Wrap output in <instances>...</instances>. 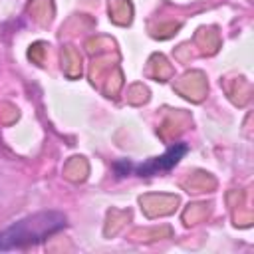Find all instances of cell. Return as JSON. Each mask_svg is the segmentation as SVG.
<instances>
[{"label":"cell","mask_w":254,"mask_h":254,"mask_svg":"<svg viewBox=\"0 0 254 254\" xmlns=\"http://www.w3.org/2000/svg\"><path fill=\"white\" fill-rule=\"evenodd\" d=\"M189 151V145L187 143H175L171 145L161 157H153L145 163H139V165H133L129 161H119L115 163V171L119 177H125L129 173H135L139 177H151V175H157V173H165V171H171Z\"/></svg>","instance_id":"obj_2"},{"label":"cell","mask_w":254,"mask_h":254,"mask_svg":"<svg viewBox=\"0 0 254 254\" xmlns=\"http://www.w3.org/2000/svg\"><path fill=\"white\" fill-rule=\"evenodd\" d=\"M67 218L60 210H42L12 222L8 228L0 230V252L20 250L26 246H36L50 238L52 234L65 228Z\"/></svg>","instance_id":"obj_1"}]
</instances>
